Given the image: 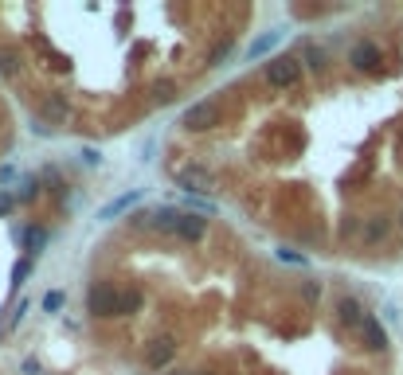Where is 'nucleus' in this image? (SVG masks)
Returning <instances> with one entry per match:
<instances>
[{
	"label": "nucleus",
	"instance_id": "f257e3e1",
	"mask_svg": "<svg viewBox=\"0 0 403 375\" xmlns=\"http://www.w3.org/2000/svg\"><path fill=\"white\" fill-rule=\"evenodd\" d=\"M87 309L94 316H122V293L114 286H90V293H87Z\"/></svg>",
	"mask_w": 403,
	"mask_h": 375
},
{
	"label": "nucleus",
	"instance_id": "f03ea898",
	"mask_svg": "<svg viewBox=\"0 0 403 375\" xmlns=\"http://www.w3.org/2000/svg\"><path fill=\"white\" fill-rule=\"evenodd\" d=\"M298 75H302V63H298L294 55H274V59L266 63V82H270V86H278V90L294 86Z\"/></svg>",
	"mask_w": 403,
	"mask_h": 375
},
{
	"label": "nucleus",
	"instance_id": "7ed1b4c3",
	"mask_svg": "<svg viewBox=\"0 0 403 375\" xmlns=\"http://www.w3.org/2000/svg\"><path fill=\"white\" fill-rule=\"evenodd\" d=\"M219 121V106L216 102H196V106H188L184 109V129H212Z\"/></svg>",
	"mask_w": 403,
	"mask_h": 375
},
{
	"label": "nucleus",
	"instance_id": "20e7f679",
	"mask_svg": "<svg viewBox=\"0 0 403 375\" xmlns=\"http://www.w3.org/2000/svg\"><path fill=\"white\" fill-rule=\"evenodd\" d=\"M380 59H383V55H380V47H376V43H368V40H364V43H356V47H353V55H349V63H353L356 70H364V75L380 70Z\"/></svg>",
	"mask_w": 403,
	"mask_h": 375
},
{
	"label": "nucleus",
	"instance_id": "39448f33",
	"mask_svg": "<svg viewBox=\"0 0 403 375\" xmlns=\"http://www.w3.org/2000/svg\"><path fill=\"white\" fill-rule=\"evenodd\" d=\"M360 340H364V348H368V352H383V348H388V332H383V325L376 321V316H364Z\"/></svg>",
	"mask_w": 403,
	"mask_h": 375
},
{
	"label": "nucleus",
	"instance_id": "423d86ee",
	"mask_svg": "<svg viewBox=\"0 0 403 375\" xmlns=\"http://www.w3.org/2000/svg\"><path fill=\"white\" fill-rule=\"evenodd\" d=\"M204 231H207V219H200V215H180L173 235L184 238V243H200V238H204Z\"/></svg>",
	"mask_w": 403,
	"mask_h": 375
},
{
	"label": "nucleus",
	"instance_id": "0eeeda50",
	"mask_svg": "<svg viewBox=\"0 0 403 375\" xmlns=\"http://www.w3.org/2000/svg\"><path fill=\"white\" fill-rule=\"evenodd\" d=\"M177 180H180V188H188V192H192V188H196V192H207V188H212V172H207V168H200V164L180 168Z\"/></svg>",
	"mask_w": 403,
	"mask_h": 375
},
{
	"label": "nucleus",
	"instance_id": "6e6552de",
	"mask_svg": "<svg viewBox=\"0 0 403 375\" xmlns=\"http://www.w3.org/2000/svg\"><path fill=\"white\" fill-rule=\"evenodd\" d=\"M141 196H145V192H141V188H133V192H126V196H118V199H110L106 208L98 211V219H118L122 211H129V208H133V204H138Z\"/></svg>",
	"mask_w": 403,
	"mask_h": 375
},
{
	"label": "nucleus",
	"instance_id": "1a4fd4ad",
	"mask_svg": "<svg viewBox=\"0 0 403 375\" xmlns=\"http://www.w3.org/2000/svg\"><path fill=\"white\" fill-rule=\"evenodd\" d=\"M337 316H341L344 325L360 328L364 325V305L356 301V297H341V301H337Z\"/></svg>",
	"mask_w": 403,
	"mask_h": 375
},
{
	"label": "nucleus",
	"instance_id": "9d476101",
	"mask_svg": "<svg viewBox=\"0 0 403 375\" xmlns=\"http://www.w3.org/2000/svg\"><path fill=\"white\" fill-rule=\"evenodd\" d=\"M173 352H177V348H173V340H153V344H149V352H145V360H149V367H165L168 360H173Z\"/></svg>",
	"mask_w": 403,
	"mask_h": 375
},
{
	"label": "nucleus",
	"instance_id": "9b49d317",
	"mask_svg": "<svg viewBox=\"0 0 403 375\" xmlns=\"http://www.w3.org/2000/svg\"><path fill=\"white\" fill-rule=\"evenodd\" d=\"M278 40H282V31H266V36H258V40L247 47V59H258V55H266V51L274 47Z\"/></svg>",
	"mask_w": 403,
	"mask_h": 375
},
{
	"label": "nucleus",
	"instance_id": "f8f14e48",
	"mask_svg": "<svg viewBox=\"0 0 403 375\" xmlns=\"http://www.w3.org/2000/svg\"><path fill=\"white\" fill-rule=\"evenodd\" d=\"M149 219H153V227H157V231H177V219H180V211H173V208H157V211H153Z\"/></svg>",
	"mask_w": 403,
	"mask_h": 375
},
{
	"label": "nucleus",
	"instance_id": "ddd939ff",
	"mask_svg": "<svg viewBox=\"0 0 403 375\" xmlns=\"http://www.w3.org/2000/svg\"><path fill=\"white\" fill-rule=\"evenodd\" d=\"M388 235V219H372V223H368V227H364V243H380V238Z\"/></svg>",
	"mask_w": 403,
	"mask_h": 375
},
{
	"label": "nucleus",
	"instance_id": "4468645a",
	"mask_svg": "<svg viewBox=\"0 0 403 375\" xmlns=\"http://www.w3.org/2000/svg\"><path fill=\"white\" fill-rule=\"evenodd\" d=\"M133 309H141V289H126L122 293V316L133 313Z\"/></svg>",
	"mask_w": 403,
	"mask_h": 375
},
{
	"label": "nucleus",
	"instance_id": "2eb2a0df",
	"mask_svg": "<svg viewBox=\"0 0 403 375\" xmlns=\"http://www.w3.org/2000/svg\"><path fill=\"white\" fill-rule=\"evenodd\" d=\"M302 59L309 63V67H314V70H317V67H321V63H325V51H321V47H314V43H305V47H302Z\"/></svg>",
	"mask_w": 403,
	"mask_h": 375
},
{
	"label": "nucleus",
	"instance_id": "dca6fc26",
	"mask_svg": "<svg viewBox=\"0 0 403 375\" xmlns=\"http://www.w3.org/2000/svg\"><path fill=\"white\" fill-rule=\"evenodd\" d=\"M28 274H31V258H20V262L12 266V286H20V282H24Z\"/></svg>",
	"mask_w": 403,
	"mask_h": 375
},
{
	"label": "nucleus",
	"instance_id": "f3484780",
	"mask_svg": "<svg viewBox=\"0 0 403 375\" xmlns=\"http://www.w3.org/2000/svg\"><path fill=\"white\" fill-rule=\"evenodd\" d=\"M20 238H24V247H28V250H36V247H40V243H43L47 235H43V231H36V227H28Z\"/></svg>",
	"mask_w": 403,
	"mask_h": 375
},
{
	"label": "nucleus",
	"instance_id": "a211bd4d",
	"mask_svg": "<svg viewBox=\"0 0 403 375\" xmlns=\"http://www.w3.org/2000/svg\"><path fill=\"white\" fill-rule=\"evenodd\" d=\"M59 305H63V293H59V289H51V293L43 297V309H47V313H55Z\"/></svg>",
	"mask_w": 403,
	"mask_h": 375
},
{
	"label": "nucleus",
	"instance_id": "6ab92c4d",
	"mask_svg": "<svg viewBox=\"0 0 403 375\" xmlns=\"http://www.w3.org/2000/svg\"><path fill=\"white\" fill-rule=\"evenodd\" d=\"M227 51H231V43H224V47L212 51V67H219V59H227Z\"/></svg>",
	"mask_w": 403,
	"mask_h": 375
},
{
	"label": "nucleus",
	"instance_id": "aec40b11",
	"mask_svg": "<svg viewBox=\"0 0 403 375\" xmlns=\"http://www.w3.org/2000/svg\"><path fill=\"white\" fill-rule=\"evenodd\" d=\"M47 114H51V118H63V98H51L47 102Z\"/></svg>",
	"mask_w": 403,
	"mask_h": 375
},
{
	"label": "nucleus",
	"instance_id": "412c9836",
	"mask_svg": "<svg viewBox=\"0 0 403 375\" xmlns=\"http://www.w3.org/2000/svg\"><path fill=\"white\" fill-rule=\"evenodd\" d=\"M157 102H173V82H165V86H157Z\"/></svg>",
	"mask_w": 403,
	"mask_h": 375
},
{
	"label": "nucleus",
	"instance_id": "4be33fe9",
	"mask_svg": "<svg viewBox=\"0 0 403 375\" xmlns=\"http://www.w3.org/2000/svg\"><path fill=\"white\" fill-rule=\"evenodd\" d=\"M12 208V196H0V211H8Z\"/></svg>",
	"mask_w": 403,
	"mask_h": 375
},
{
	"label": "nucleus",
	"instance_id": "5701e85b",
	"mask_svg": "<svg viewBox=\"0 0 403 375\" xmlns=\"http://www.w3.org/2000/svg\"><path fill=\"white\" fill-rule=\"evenodd\" d=\"M196 375H212V372H196Z\"/></svg>",
	"mask_w": 403,
	"mask_h": 375
},
{
	"label": "nucleus",
	"instance_id": "b1692460",
	"mask_svg": "<svg viewBox=\"0 0 403 375\" xmlns=\"http://www.w3.org/2000/svg\"><path fill=\"white\" fill-rule=\"evenodd\" d=\"M400 223H403V215H400Z\"/></svg>",
	"mask_w": 403,
	"mask_h": 375
}]
</instances>
